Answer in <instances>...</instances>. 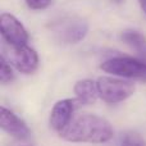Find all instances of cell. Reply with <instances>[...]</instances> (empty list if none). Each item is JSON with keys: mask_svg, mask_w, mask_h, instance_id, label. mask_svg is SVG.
Listing matches in <instances>:
<instances>
[{"mask_svg": "<svg viewBox=\"0 0 146 146\" xmlns=\"http://www.w3.org/2000/svg\"><path fill=\"white\" fill-rule=\"evenodd\" d=\"M51 32L63 44H77L86 37L88 25L78 17H64L50 26Z\"/></svg>", "mask_w": 146, "mask_h": 146, "instance_id": "obj_4", "label": "cell"}, {"mask_svg": "<svg viewBox=\"0 0 146 146\" xmlns=\"http://www.w3.org/2000/svg\"><path fill=\"white\" fill-rule=\"evenodd\" d=\"M113 135V127L105 118L96 114H81L73 117L66 129L59 133V137L68 142L104 144L110 141Z\"/></svg>", "mask_w": 146, "mask_h": 146, "instance_id": "obj_1", "label": "cell"}, {"mask_svg": "<svg viewBox=\"0 0 146 146\" xmlns=\"http://www.w3.org/2000/svg\"><path fill=\"white\" fill-rule=\"evenodd\" d=\"M0 33L3 40L10 46L27 45L30 38L25 26L9 13H3L0 15Z\"/></svg>", "mask_w": 146, "mask_h": 146, "instance_id": "obj_6", "label": "cell"}, {"mask_svg": "<svg viewBox=\"0 0 146 146\" xmlns=\"http://www.w3.org/2000/svg\"><path fill=\"white\" fill-rule=\"evenodd\" d=\"M100 68L104 72L123 78L146 82V62L131 56H114L103 62Z\"/></svg>", "mask_w": 146, "mask_h": 146, "instance_id": "obj_2", "label": "cell"}, {"mask_svg": "<svg viewBox=\"0 0 146 146\" xmlns=\"http://www.w3.org/2000/svg\"><path fill=\"white\" fill-rule=\"evenodd\" d=\"M139 4H140V7H141L142 12L146 14V0H139Z\"/></svg>", "mask_w": 146, "mask_h": 146, "instance_id": "obj_14", "label": "cell"}, {"mask_svg": "<svg viewBox=\"0 0 146 146\" xmlns=\"http://www.w3.org/2000/svg\"><path fill=\"white\" fill-rule=\"evenodd\" d=\"M73 91L76 94V99H78L81 104H86V105L94 104L99 98L98 86L92 80H81L76 82Z\"/></svg>", "mask_w": 146, "mask_h": 146, "instance_id": "obj_9", "label": "cell"}, {"mask_svg": "<svg viewBox=\"0 0 146 146\" xmlns=\"http://www.w3.org/2000/svg\"><path fill=\"white\" fill-rule=\"evenodd\" d=\"M0 127L9 136L19 141H26L31 137V131L26 122L5 106L0 108Z\"/></svg>", "mask_w": 146, "mask_h": 146, "instance_id": "obj_8", "label": "cell"}, {"mask_svg": "<svg viewBox=\"0 0 146 146\" xmlns=\"http://www.w3.org/2000/svg\"><path fill=\"white\" fill-rule=\"evenodd\" d=\"M27 7L33 10H42L51 5V0H25Z\"/></svg>", "mask_w": 146, "mask_h": 146, "instance_id": "obj_13", "label": "cell"}, {"mask_svg": "<svg viewBox=\"0 0 146 146\" xmlns=\"http://www.w3.org/2000/svg\"><path fill=\"white\" fill-rule=\"evenodd\" d=\"M99 98L108 104H117L127 100L135 92V85L129 81L113 77H100L96 81Z\"/></svg>", "mask_w": 146, "mask_h": 146, "instance_id": "obj_3", "label": "cell"}, {"mask_svg": "<svg viewBox=\"0 0 146 146\" xmlns=\"http://www.w3.org/2000/svg\"><path fill=\"white\" fill-rule=\"evenodd\" d=\"M121 38L126 45H128L132 50H135L139 56L144 62H146V37L139 31L127 30L123 31L121 35Z\"/></svg>", "mask_w": 146, "mask_h": 146, "instance_id": "obj_10", "label": "cell"}, {"mask_svg": "<svg viewBox=\"0 0 146 146\" xmlns=\"http://www.w3.org/2000/svg\"><path fill=\"white\" fill-rule=\"evenodd\" d=\"M5 56V55H4ZM7 60L13 66L18 72L23 74H31L38 67V55L35 49L28 45L22 46H10L8 50Z\"/></svg>", "mask_w": 146, "mask_h": 146, "instance_id": "obj_5", "label": "cell"}, {"mask_svg": "<svg viewBox=\"0 0 146 146\" xmlns=\"http://www.w3.org/2000/svg\"><path fill=\"white\" fill-rule=\"evenodd\" d=\"M121 146H146V141L136 132H127L122 137Z\"/></svg>", "mask_w": 146, "mask_h": 146, "instance_id": "obj_12", "label": "cell"}, {"mask_svg": "<svg viewBox=\"0 0 146 146\" xmlns=\"http://www.w3.org/2000/svg\"><path fill=\"white\" fill-rule=\"evenodd\" d=\"M13 80H14V73H13L12 66L7 60V58L1 54V56H0V82L3 85H7V83L12 82Z\"/></svg>", "mask_w": 146, "mask_h": 146, "instance_id": "obj_11", "label": "cell"}, {"mask_svg": "<svg viewBox=\"0 0 146 146\" xmlns=\"http://www.w3.org/2000/svg\"><path fill=\"white\" fill-rule=\"evenodd\" d=\"M80 105L81 103L78 101V99H63L55 103L49 118L50 127L59 135L71 123L73 119V113Z\"/></svg>", "mask_w": 146, "mask_h": 146, "instance_id": "obj_7", "label": "cell"}]
</instances>
